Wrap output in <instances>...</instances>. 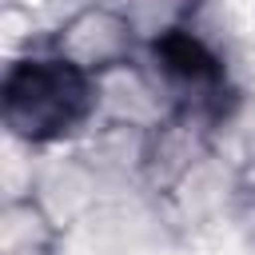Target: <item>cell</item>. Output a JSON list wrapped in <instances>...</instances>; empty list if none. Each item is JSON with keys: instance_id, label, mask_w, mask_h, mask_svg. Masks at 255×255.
Listing matches in <instances>:
<instances>
[{"instance_id": "obj_1", "label": "cell", "mask_w": 255, "mask_h": 255, "mask_svg": "<svg viewBox=\"0 0 255 255\" xmlns=\"http://www.w3.org/2000/svg\"><path fill=\"white\" fill-rule=\"evenodd\" d=\"M92 104V88L84 72L64 60H28L8 76L4 116L16 131L32 139H48L72 131Z\"/></svg>"}, {"instance_id": "obj_2", "label": "cell", "mask_w": 255, "mask_h": 255, "mask_svg": "<svg viewBox=\"0 0 255 255\" xmlns=\"http://www.w3.org/2000/svg\"><path fill=\"white\" fill-rule=\"evenodd\" d=\"M155 56L163 60V72L175 76L179 84H191V88H207L219 80V60L187 32H167L159 44H155Z\"/></svg>"}]
</instances>
